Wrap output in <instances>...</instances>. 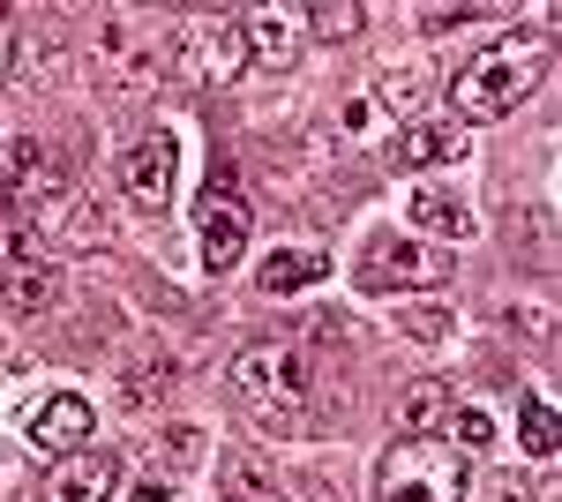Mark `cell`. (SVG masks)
<instances>
[{
  "label": "cell",
  "instance_id": "1",
  "mask_svg": "<svg viewBox=\"0 0 562 502\" xmlns=\"http://www.w3.org/2000/svg\"><path fill=\"white\" fill-rule=\"evenodd\" d=\"M233 398L256 413L262 435H315L323 427V360H307L301 345H240L233 360Z\"/></svg>",
  "mask_w": 562,
  "mask_h": 502
},
{
  "label": "cell",
  "instance_id": "2",
  "mask_svg": "<svg viewBox=\"0 0 562 502\" xmlns=\"http://www.w3.org/2000/svg\"><path fill=\"white\" fill-rule=\"evenodd\" d=\"M540 76H548V53L532 38H503V45H487V53H473V60L450 76V113H458V127L465 121H503V113H518L525 98L540 90Z\"/></svg>",
  "mask_w": 562,
  "mask_h": 502
},
{
  "label": "cell",
  "instance_id": "3",
  "mask_svg": "<svg viewBox=\"0 0 562 502\" xmlns=\"http://www.w3.org/2000/svg\"><path fill=\"white\" fill-rule=\"evenodd\" d=\"M465 458L442 443V435H405L390 443L383 465H375V495L383 502H458L465 495Z\"/></svg>",
  "mask_w": 562,
  "mask_h": 502
},
{
  "label": "cell",
  "instance_id": "4",
  "mask_svg": "<svg viewBox=\"0 0 562 502\" xmlns=\"http://www.w3.org/2000/svg\"><path fill=\"white\" fill-rule=\"evenodd\" d=\"M60 203H68V172H60V158H53V143L15 135L8 158H0V210H8L23 233H38Z\"/></svg>",
  "mask_w": 562,
  "mask_h": 502
},
{
  "label": "cell",
  "instance_id": "5",
  "mask_svg": "<svg viewBox=\"0 0 562 502\" xmlns=\"http://www.w3.org/2000/svg\"><path fill=\"white\" fill-rule=\"evenodd\" d=\"M352 286L368 300H390V293H435L450 286V248H428V241H397V233H375L360 263H352Z\"/></svg>",
  "mask_w": 562,
  "mask_h": 502
},
{
  "label": "cell",
  "instance_id": "6",
  "mask_svg": "<svg viewBox=\"0 0 562 502\" xmlns=\"http://www.w3.org/2000/svg\"><path fill=\"white\" fill-rule=\"evenodd\" d=\"M248 225H256L248 196H240L225 172H211V188H203V203H195V248H203V263H211V270H233L240 248H248Z\"/></svg>",
  "mask_w": 562,
  "mask_h": 502
},
{
  "label": "cell",
  "instance_id": "7",
  "mask_svg": "<svg viewBox=\"0 0 562 502\" xmlns=\"http://www.w3.org/2000/svg\"><path fill=\"white\" fill-rule=\"evenodd\" d=\"M90 427H98V413H90L83 390H45V398L23 405V443L45 450V458H76V450H90Z\"/></svg>",
  "mask_w": 562,
  "mask_h": 502
},
{
  "label": "cell",
  "instance_id": "8",
  "mask_svg": "<svg viewBox=\"0 0 562 502\" xmlns=\"http://www.w3.org/2000/svg\"><path fill=\"white\" fill-rule=\"evenodd\" d=\"M166 53H180V60H188V76H195V83H233V76L248 68L240 15H203V23H188L180 38H166Z\"/></svg>",
  "mask_w": 562,
  "mask_h": 502
},
{
  "label": "cell",
  "instance_id": "9",
  "mask_svg": "<svg viewBox=\"0 0 562 502\" xmlns=\"http://www.w3.org/2000/svg\"><path fill=\"white\" fill-rule=\"evenodd\" d=\"M173 172H180V135L173 127H150V135H135L128 166H121V188H128L135 210L166 217V203H173Z\"/></svg>",
  "mask_w": 562,
  "mask_h": 502
},
{
  "label": "cell",
  "instance_id": "10",
  "mask_svg": "<svg viewBox=\"0 0 562 502\" xmlns=\"http://www.w3.org/2000/svg\"><path fill=\"white\" fill-rule=\"evenodd\" d=\"M0 300L15 308V315H53L60 308V270L31 248V233L15 225L8 233V270H0Z\"/></svg>",
  "mask_w": 562,
  "mask_h": 502
},
{
  "label": "cell",
  "instance_id": "11",
  "mask_svg": "<svg viewBox=\"0 0 562 502\" xmlns=\"http://www.w3.org/2000/svg\"><path fill=\"white\" fill-rule=\"evenodd\" d=\"M405 210H413V225H420V241H428V248L473 241V210H465V196H458V188H442V180H420Z\"/></svg>",
  "mask_w": 562,
  "mask_h": 502
},
{
  "label": "cell",
  "instance_id": "12",
  "mask_svg": "<svg viewBox=\"0 0 562 502\" xmlns=\"http://www.w3.org/2000/svg\"><path fill=\"white\" fill-rule=\"evenodd\" d=\"M465 150H473V127H458V121H413L405 135H397V166H405V172L458 166Z\"/></svg>",
  "mask_w": 562,
  "mask_h": 502
},
{
  "label": "cell",
  "instance_id": "13",
  "mask_svg": "<svg viewBox=\"0 0 562 502\" xmlns=\"http://www.w3.org/2000/svg\"><path fill=\"white\" fill-rule=\"evenodd\" d=\"M113 480H121L113 450H76L53 465V502H113Z\"/></svg>",
  "mask_w": 562,
  "mask_h": 502
},
{
  "label": "cell",
  "instance_id": "14",
  "mask_svg": "<svg viewBox=\"0 0 562 502\" xmlns=\"http://www.w3.org/2000/svg\"><path fill=\"white\" fill-rule=\"evenodd\" d=\"M301 15H285V8H256V15H240V45H248V60L262 68H285L293 53H301Z\"/></svg>",
  "mask_w": 562,
  "mask_h": 502
},
{
  "label": "cell",
  "instance_id": "15",
  "mask_svg": "<svg viewBox=\"0 0 562 502\" xmlns=\"http://www.w3.org/2000/svg\"><path fill=\"white\" fill-rule=\"evenodd\" d=\"M323 278H330V255L323 248H278L270 263H262L256 286L270 300H293V293H307V286H323Z\"/></svg>",
  "mask_w": 562,
  "mask_h": 502
},
{
  "label": "cell",
  "instance_id": "16",
  "mask_svg": "<svg viewBox=\"0 0 562 502\" xmlns=\"http://www.w3.org/2000/svg\"><path fill=\"white\" fill-rule=\"evenodd\" d=\"M166 390H173V368H166V360H135L128 376H121L128 413H158V405H166Z\"/></svg>",
  "mask_w": 562,
  "mask_h": 502
},
{
  "label": "cell",
  "instance_id": "17",
  "mask_svg": "<svg viewBox=\"0 0 562 502\" xmlns=\"http://www.w3.org/2000/svg\"><path fill=\"white\" fill-rule=\"evenodd\" d=\"M450 405H458V398H450L442 382H413V390H405V435H435V427L450 420Z\"/></svg>",
  "mask_w": 562,
  "mask_h": 502
},
{
  "label": "cell",
  "instance_id": "18",
  "mask_svg": "<svg viewBox=\"0 0 562 502\" xmlns=\"http://www.w3.org/2000/svg\"><path fill=\"white\" fill-rule=\"evenodd\" d=\"M518 443H525V450H532V458H555V405H548V398H525Z\"/></svg>",
  "mask_w": 562,
  "mask_h": 502
},
{
  "label": "cell",
  "instance_id": "19",
  "mask_svg": "<svg viewBox=\"0 0 562 502\" xmlns=\"http://www.w3.org/2000/svg\"><path fill=\"white\" fill-rule=\"evenodd\" d=\"M450 435H458L450 450H487L495 443V413L487 405H450Z\"/></svg>",
  "mask_w": 562,
  "mask_h": 502
},
{
  "label": "cell",
  "instance_id": "20",
  "mask_svg": "<svg viewBox=\"0 0 562 502\" xmlns=\"http://www.w3.org/2000/svg\"><path fill=\"white\" fill-rule=\"evenodd\" d=\"M301 31H315V38H352V31H360V8H352V0H323V8H315V15H307Z\"/></svg>",
  "mask_w": 562,
  "mask_h": 502
},
{
  "label": "cell",
  "instance_id": "21",
  "mask_svg": "<svg viewBox=\"0 0 562 502\" xmlns=\"http://www.w3.org/2000/svg\"><path fill=\"white\" fill-rule=\"evenodd\" d=\"M420 98H428V68H390V76H383V105L413 113Z\"/></svg>",
  "mask_w": 562,
  "mask_h": 502
},
{
  "label": "cell",
  "instance_id": "22",
  "mask_svg": "<svg viewBox=\"0 0 562 502\" xmlns=\"http://www.w3.org/2000/svg\"><path fill=\"white\" fill-rule=\"evenodd\" d=\"M397 331L420 337V345H435V337H450V308H405V315H397Z\"/></svg>",
  "mask_w": 562,
  "mask_h": 502
},
{
  "label": "cell",
  "instance_id": "23",
  "mask_svg": "<svg viewBox=\"0 0 562 502\" xmlns=\"http://www.w3.org/2000/svg\"><path fill=\"white\" fill-rule=\"evenodd\" d=\"M233 502H278V480H270L262 465H240V472H233Z\"/></svg>",
  "mask_w": 562,
  "mask_h": 502
},
{
  "label": "cell",
  "instance_id": "24",
  "mask_svg": "<svg viewBox=\"0 0 562 502\" xmlns=\"http://www.w3.org/2000/svg\"><path fill=\"white\" fill-rule=\"evenodd\" d=\"M473 502H532V488H525L518 472H487V480L473 488Z\"/></svg>",
  "mask_w": 562,
  "mask_h": 502
},
{
  "label": "cell",
  "instance_id": "25",
  "mask_svg": "<svg viewBox=\"0 0 562 502\" xmlns=\"http://www.w3.org/2000/svg\"><path fill=\"white\" fill-rule=\"evenodd\" d=\"M128 502H173V480L150 472V480H135V488H128Z\"/></svg>",
  "mask_w": 562,
  "mask_h": 502
},
{
  "label": "cell",
  "instance_id": "26",
  "mask_svg": "<svg viewBox=\"0 0 562 502\" xmlns=\"http://www.w3.org/2000/svg\"><path fill=\"white\" fill-rule=\"evenodd\" d=\"M293 502H338V495H330V488H307V495H293Z\"/></svg>",
  "mask_w": 562,
  "mask_h": 502
}]
</instances>
